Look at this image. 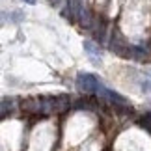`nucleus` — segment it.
I'll list each match as a JSON object with an SVG mask.
<instances>
[{"instance_id":"f257e3e1","label":"nucleus","mask_w":151,"mask_h":151,"mask_svg":"<svg viewBox=\"0 0 151 151\" xmlns=\"http://www.w3.org/2000/svg\"><path fill=\"white\" fill-rule=\"evenodd\" d=\"M77 86L84 93H95L97 95V91L101 88V82L97 80V77H93L90 73H78L77 75Z\"/></svg>"},{"instance_id":"f03ea898","label":"nucleus","mask_w":151,"mask_h":151,"mask_svg":"<svg viewBox=\"0 0 151 151\" xmlns=\"http://www.w3.org/2000/svg\"><path fill=\"white\" fill-rule=\"evenodd\" d=\"M97 95H99L101 99H108V101H112V103H116V104H127V101H125V97H123V95L116 93L114 90H108V88H104L103 84H101L99 91H97Z\"/></svg>"},{"instance_id":"7ed1b4c3","label":"nucleus","mask_w":151,"mask_h":151,"mask_svg":"<svg viewBox=\"0 0 151 151\" xmlns=\"http://www.w3.org/2000/svg\"><path fill=\"white\" fill-rule=\"evenodd\" d=\"M84 50L88 52L90 56H99V54H101L99 49H97V47H95V45L91 43V41H84Z\"/></svg>"},{"instance_id":"20e7f679","label":"nucleus","mask_w":151,"mask_h":151,"mask_svg":"<svg viewBox=\"0 0 151 151\" xmlns=\"http://www.w3.org/2000/svg\"><path fill=\"white\" fill-rule=\"evenodd\" d=\"M11 106H13V101L11 99H2V116H8V110H11Z\"/></svg>"},{"instance_id":"39448f33","label":"nucleus","mask_w":151,"mask_h":151,"mask_svg":"<svg viewBox=\"0 0 151 151\" xmlns=\"http://www.w3.org/2000/svg\"><path fill=\"white\" fill-rule=\"evenodd\" d=\"M142 91H144V93H151V78L142 82Z\"/></svg>"},{"instance_id":"423d86ee","label":"nucleus","mask_w":151,"mask_h":151,"mask_svg":"<svg viewBox=\"0 0 151 151\" xmlns=\"http://www.w3.org/2000/svg\"><path fill=\"white\" fill-rule=\"evenodd\" d=\"M11 19H13V22H21L24 19V15H22L21 11H13V13H11Z\"/></svg>"},{"instance_id":"0eeeda50","label":"nucleus","mask_w":151,"mask_h":151,"mask_svg":"<svg viewBox=\"0 0 151 151\" xmlns=\"http://www.w3.org/2000/svg\"><path fill=\"white\" fill-rule=\"evenodd\" d=\"M22 2H26V4H30V6H34V4L37 2V0H22Z\"/></svg>"},{"instance_id":"6e6552de","label":"nucleus","mask_w":151,"mask_h":151,"mask_svg":"<svg viewBox=\"0 0 151 151\" xmlns=\"http://www.w3.org/2000/svg\"><path fill=\"white\" fill-rule=\"evenodd\" d=\"M52 2H58V0H52Z\"/></svg>"}]
</instances>
